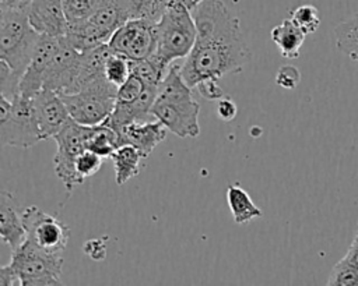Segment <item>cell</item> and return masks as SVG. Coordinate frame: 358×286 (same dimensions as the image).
Instances as JSON below:
<instances>
[{"label":"cell","instance_id":"1f68e13d","mask_svg":"<svg viewBox=\"0 0 358 286\" xmlns=\"http://www.w3.org/2000/svg\"><path fill=\"white\" fill-rule=\"evenodd\" d=\"M200 96H203L207 100H220L221 98L225 96L224 89L221 88V85L218 84V80L215 78H207L200 81L196 85Z\"/></svg>","mask_w":358,"mask_h":286},{"label":"cell","instance_id":"52a82bcc","mask_svg":"<svg viewBox=\"0 0 358 286\" xmlns=\"http://www.w3.org/2000/svg\"><path fill=\"white\" fill-rule=\"evenodd\" d=\"M127 20L130 17L123 0H105L88 20L69 27L66 38L78 52H84L109 43L113 33Z\"/></svg>","mask_w":358,"mask_h":286},{"label":"cell","instance_id":"ba28073f","mask_svg":"<svg viewBox=\"0 0 358 286\" xmlns=\"http://www.w3.org/2000/svg\"><path fill=\"white\" fill-rule=\"evenodd\" d=\"M117 86L101 77L74 93H59L64 100L70 117L83 126L103 123L116 103Z\"/></svg>","mask_w":358,"mask_h":286},{"label":"cell","instance_id":"8fae6325","mask_svg":"<svg viewBox=\"0 0 358 286\" xmlns=\"http://www.w3.org/2000/svg\"><path fill=\"white\" fill-rule=\"evenodd\" d=\"M155 22L147 18L127 20L110 38V49L129 60L148 59L155 52Z\"/></svg>","mask_w":358,"mask_h":286},{"label":"cell","instance_id":"7402d4cb","mask_svg":"<svg viewBox=\"0 0 358 286\" xmlns=\"http://www.w3.org/2000/svg\"><path fill=\"white\" fill-rule=\"evenodd\" d=\"M334 38L337 49L358 61V13L334 27Z\"/></svg>","mask_w":358,"mask_h":286},{"label":"cell","instance_id":"8992f818","mask_svg":"<svg viewBox=\"0 0 358 286\" xmlns=\"http://www.w3.org/2000/svg\"><path fill=\"white\" fill-rule=\"evenodd\" d=\"M7 265L21 286L62 285L63 254L43 251L27 240L11 251Z\"/></svg>","mask_w":358,"mask_h":286},{"label":"cell","instance_id":"2e32d148","mask_svg":"<svg viewBox=\"0 0 358 286\" xmlns=\"http://www.w3.org/2000/svg\"><path fill=\"white\" fill-rule=\"evenodd\" d=\"M165 135L166 127L159 120L131 123L117 133L120 145H133L144 158H148L155 146L165 140Z\"/></svg>","mask_w":358,"mask_h":286},{"label":"cell","instance_id":"6da1fadb","mask_svg":"<svg viewBox=\"0 0 358 286\" xmlns=\"http://www.w3.org/2000/svg\"><path fill=\"white\" fill-rule=\"evenodd\" d=\"M197 38L180 64V74L194 88L207 78L241 73L250 60L241 24L221 0H203L192 10Z\"/></svg>","mask_w":358,"mask_h":286},{"label":"cell","instance_id":"9a60e30c","mask_svg":"<svg viewBox=\"0 0 358 286\" xmlns=\"http://www.w3.org/2000/svg\"><path fill=\"white\" fill-rule=\"evenodd\" d=\"M28 20L39 35L64 36L69 21L62 0H32L27 8Z\"/></svg>","mask_w":358,"mask_h":286},{"label":"cell","instance_id":"9c48e42d","mask_svg":"<svg viewBox=\"0 0 358 286\" xmlns=\"http://www.w3.org/2000/svg\"><path fill=\"white\" fill-rule=\"evenodd\" d=\"M87 135L88 126L78 124L70 119V121L53 138L57 144V149L53 156V167L59 180L64 184L67 195H70L77 186L84 183L77 173L76 162L78 155L87 149Z\"/></svg>","mask_w":358,"mask_h":286},{"label":"cell","instance_id":"d6a6232c","mask_svg":"<svg viewBox=\"0 0 358 286\" xmlns=\"http://www.w3.org/2000/svg\"><path fill=\"white\" fill-rule=\"evenodd\" d=\"M106 241L108 237H95L90 239L83 244V251L87 257L94 261H102L106 257Z\"/></svg>","mask_w":358,"mask_h":286},{"label":"cell","instance_id":"603a6c76","mask_svg":"<svg viewBox=\"0 0 358 286\" xmlns=\"http://www.w3.org/2000/svg\"><path fill=\"white\" fill-rule=\"evenodd\" d=\"M172 0H123L130 18H147L157 22Z\"/></svg>","mask_w":358,"mask_h":286},{"label":"cell","instance_id":"484cf974","mask_svg":"<svg viewBox=\"0 0 358 286\" xmlns=\"http://www.w3.org/2000/svg\"><path fill=\"white\" fill-rule=\"evenodd\" d=\"M306 35L316 32L320 25V15L319 10L312 4H302L298 6L291 11L289 17Z\"/></svg>","mask_w":358,"mask_h":286},{"label":"cell","instance_id":"836d02e7","mask_svg":"<svg viewBox=\"0 0 358 286\" xmlns=\"http://www.w3.org/2000/svg\"><path fill=\"white\" fill-rule=\"evenodd\" d=\"M236 113H238V109H236V105L235 102L231 99V98H221L218 100V105H217V116L224 120V121H231L236 117Z\"/></svg>","mask_w":358,"mask_h":286},{"label":"cell","instance_id":"30bf717a","mask_svg":"<svg viewBox=\"0 0 358 286\" xmlns=\"http://www.w3.org/2000/svg\"><path fill=\"white\" fill-rule=\"evenodd\" d=\"M22 220L27 233V241L35 247L63 254L70 239V227L60 222L56 216L43 212L36 205H31L22 211Z\"/></svg>","mask_w":358,"mask_h":286},{"label":"cell","instance_id":"4dcf8cb0","mask_svg":"<svg viewBox=\"0 0 358 286\" xmlns=\"http://www.w3.org/2000/svg\"><path fill=\"white\" fill-rule=\"evenodd\" d=\"M301 82V73L292 64H284L275 74V84L285 89H294Z\"/></svg>","mask_w":358,"mask_h":286},{"label":"cell","instance_id":"d6986e66","mask_svg":"<svg viewBox=\"0 0 358 286\" xmlns=\"http://www.w3.org/2000/svg\"><path fill=\"white\" fill-rule=\"evenodd\" d=\"M110 159L115 169V181L117 186H122L130 179L138 176L141 169V160L145 158L137 148L124 144L113 151Z\"/></svg>","mask_w":358,"mask_h":286},{"label":"cell","instance_id":"277c9868","mask_svg":"<svg viewBox=\"0 0 358 286\" xmlns=\"http://www.w3.org/2000/svg\"><path fill=\"white\" fill-rule=\"evenodd\" d=\"M41 35L32 28L25 10H0V60L24 74Z\"/></svg>","mask_w":358,"mask_h":286},{"label":"cell","instance_id":"74e56055","mask_svg":"<svg viewBox=\"0 0 358 286\" xmlns=\"http://www.w3.org/2000/svg\"><path fill=\"white\" fill-rule=\"evenodd\" d=\"M178 1H180V3H183L190 11L197 6V4H200L203 0H178Z\"/></svg>","mask_w":358,"mask_h":286},{"label":"cell","instance_id":"4316f807","mask_svg":"<svg viewBox=\"0 0 358 286\" xmlns=\"http://www.w3.org/2000/svg\"><path fill=\"white\" fill-rule=\"evenodd\" d=\"M327 285H358V268L344 257L331 268Z\"/></svg>","mask_w":358,"mask_h":286},{"label":"cell","instance_id":"e0dca14e","mask_svg":"<svg viewBox=\"0 0 358 286\" xmlns=\"http://www.w3.org/2000/svg\"><path fill=\"white\" fill-rule=\"evenodd\" d=\"M11 193L1 191L0 195V236L4 244L11 251L17 250L25 240V226L22 220V211Z\"/></svg>","mask_w":358,"mask_h":286},{"label":"cell","instance_id":"8d00e7d4","mask_svg":"<svg viewBox=\"0 0 358 286\" xmlns=\"http://www.w3.org/2000/svg\"><path fill=\"white\" fill-rule=\"evenodd\" d=\"M32 0H0V10H25Z\"/></svg>","mask_w":358,"mask_h":286},{"label":"cell","instance_id":"ffe728a7","mask_svg":"<svg viewBox=\"0 0 358 286\" xmlns=\"http://www.w3.org/2000/svg\"><path fill=\"white\" fill-rule=\"evenodd\" d=\"M227 202L232 213L234 222L238 225L249 223L250 220L263 215V211L253 202L248 191L238 183L228 184Z\"/></svg>","mask_w":358,"mask_h":286},{"label":"cell","instance_id":"4fadbf2b","mask_svg":"<svg viewBox=\"0 0 358 286\" xmlns=\"http://www.w3.org/2000/svg\"><path fill=\"white\" fill-rule=\"evenodd\" d=\"M36 121L42 140L55 138L70 121V113L62 96L49 88H42L32 96Z\"/></svg>","mask_w":358,"mask_h":286},{"label":"cell","instance_id":"cb8c5ba5","mask_svg":"<svg viewBox=\"0 0 358 286\" xmlns=\"http://www.w3.org/2000/svg\"><path fill=\"white\" fill-rule=\"evenodd\" d=\"M105 0H62L69 27L88 20Z\"/></svg>","mask_w":358,"mask_h":286},{"label":"cell","instance_id":"e575fe53","mask_svg":"<svg viewBox=\"0 0 358 286\" xmlns=\"http://www.w3.org/2000/svg\"><path fill=\"white\" fill-rule=\"evenodd\" d=\"M0 285H3V286L20 285L17 276L14 275V272L10 269L8 265H3V266L0 268Z\"/></svg>","mask_w":358,"mask_h":286},{"label":"cell","instance_id":"3957f363","mask_svg":"<svg viewBox=\"0 0 358 286\" xmlns=\"http://www.w3.org/2000/svg\"><path fill=\"white\" fill-rule=\"evenodd\" d=\"M155 52L151 59L166 73L179 60L192 52L197 28L192 11L180 1L172 0L155 22Z\"/></svg>","mask_w":358,"mask_h":286},{"label":"cell","instance_id":"5b68a950","mask_svg":"<svg viewBox=\"0 0 358 286\" xmlns=\"http://www.w3.org/2000/svg\"><path fill=\"white\" fill-rule=\"evenodd\" d=\"M0 140L3 145L31 148L42 141L32 98L0 95Z\"/></svg>","mask_w":358,"mask_h":286},{"label":"cell","instance_id":"7c38bea8","mask_svg":"<svg viewBox=\"0 0 358 286\" xmlns=\"http://www.w3.org/2000/svg\"><path fill=\"white\" fill-rule=\"evenodd\" d=\"M81 52H78L70 40L60 36L59 49L48 67L43 77V88L56 91L57 93H71L77 77Z\"/></svg>","mask_w":358,"mask_h":286},{"label":"cell","instance_id":"83f0119b","mask_svg":"<svg viewBox=\"0 0 358 286\" xmlns=\"http://www.w3.org/2000/svg\"><path fill=\"white\" fill-rule=\"evenodd\" d=\"M21 74L14 71L6 61L0 60V95L13 99L20 93Z\"/></svg>","mask_w":358,"mask_h":286},{"label":"cell","instance_id":"d4e9b609","mask_svg":"<svg viewBox=\"0 0 358 286\" xmlns=\"http://www.w3.org/2000/svg\"><path fill=\"white\" fill-rule=\"evenodd\" d=\"M105 77L109 82L119 88L130 77V60L113 52L106 60Z\"/></svg>","mask_w":358,"mask_h":286},{"label":"cell","instance_id":"5bb4252c","mask_svg":"<svg viewBox=\"0 0 358 286\" xmlns=\"http://www.w3.org/2000/svg\"><path fill=\"white\" fill-rule=\"evenodd\" d=\"M60 45V36L41 35L20 82V93L32 98L43 88V77Z\"/></svg>","mask_w":358,"mask_h":286},{"label":"cell","instance_id":"f546056e","mask_svg":"<svg viewBox=\"0 0 358 286\" xmlns=\"http://www.w3.org/2000/svg\"><path fill=\"white\" fill-rule=\"evenodd\" d=\"M103 159L101 155L90 151V149H85L83 151L78 158H77V162H76V169H77V173L78 176L85 180L87 177H91L94 176L95 173H98V170L101 169V166L103 165Z\"/></svg>","mask_w":358,"mask_h":286},{"label":"cell","instance_id":"f1b7e54d","mask_svg":"<svg viewBox=\"0 0 358 286\" xmlns=\"http://www.w3.org/2000/svg\"><path fill=\"white\" fill-rule=\"evenodd\" d=\"M147 86H148V84H145L140 77L130 74V77L126 80V82L117 88L116 102H120V103L134 102L143 95V92L145 91Z\"/></svg>","mask_w":358,"mask_h":286},{"label":"cell","instance_id":"44dd1931","mask_svg":"<svg viewBox=\"0 0 358 286\" xmlns=\"http://www.w3.org/2000/svg\"><path fill=\"white\" fill-rule=\"evenodd\" d=\"M117 146H120L119 137L105 121L96 126H88L87 149L101 155L102 158H110Z\"/></svg>","mask_w":358,"mask_h":286},{"label":"cell","instance_id":"7a4b0ae2","mask_svg":"<svg viewBox=\"0 0 358 286\" xmlns=\"http://www.w3.org/2000/svg\"><path fill=\"white\" fill-rule=\"evenodd\" d=\"M200 106L193 99L192 86L180 74V64L175 61L158 85L151 116L166 130L180 138H196L200 134Z\"/></svg>","mask_w":358,"mask_h":286},{"label":"cell","instance_id":"d590c367","mask_svg":"<svg viewBox=\"0 0 358 286\" xmlns=\"http://www.w3.org/2000/svg\"><path fill=\"white\" fill-rule=\"evenodd\" d=\"M344 258L351 264L354 265L355 268H358V229H357V233H355V237L350 246V248L347 250Z\"/></svg>","mask_w":358,"mask_h":286},{"label":"cell","instance_id":"ac0fdd59","mask_svg":"<svg viewBox=\"0 0 358 286\" xmlns=\"http://www.w3.org/2000/svg\"><path fill=\"white\" fill-rule=\"evenodd\" d=\"M305 36L306 33L291 18H285L270 32V38L275 43L280 54L291 60L299 57Z\"/></svg>","mask_w":358,"mask_h":286}]
</instances>
